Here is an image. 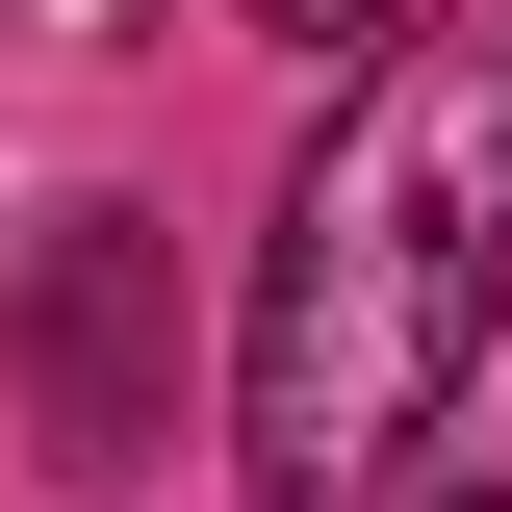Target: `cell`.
<instances>
[{"label":"cell","mask_w":512,"mask_h":512,"mask_svg":"<svg viewBox=\"0 0 512 512\" xmlns=\"http://www.w3.org/2000/svg\"><path fill=\"white\" fill-rule=\"evenodd\" d=\"M487 308H512V52L410 26L256 256V512H384L487 359Z\"/></svg>","instance_id":"cell-1"},{"label":"cell","mask_w":512,"mask_h":512,"mask_svg":"<svg viewBox=\"0 0 512 512\" xmlns=\"http://www.w3.org/2000/svg\"><path fill=\"white\" fill-rule=\"evenodd\" d=\"M256 26H282V52H359V77L410 52V0H256Z\"/></svg>","instance_id":"cell-2"},{"label":"cell","mask_w":512,"mask_h":512,"mask_svg":"<svg viewBox=\"0 0 512 512\" xmlns=\"http://www.w3.org/2000/svg\"><path fill=\"white\" fill-rule=\"evenodd\" d=\"M436 512H512V487H436Z\"/></svg>","instance_id":"cell-3"}]
</instances>
